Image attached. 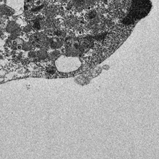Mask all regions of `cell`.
Masks as SVG:
<instances>
[{
    "label": "cell",
    "instance_id": "cell-1",
    "mask_svg": "<svg viewBox=\"0 0 159 159\" xmlns=\"http://www.w3.org/2000/svg\"><path fill=\"white\" fill-rule=\"evenodd\" d=\"M29 42L33 46L40 48H47L50 47V38L41 33H35L31 36Z\"/></svg>",
    "mask_w": 159,
    "mask_h": 159
},
{
    "label": "cell",
    "instance_id": "cell-2",
    "mask_svg": "<svg viewBox=\"0 0 159 159\" xmlns=\"http://www.w3.org/2000/svg\"><path fill=\"white\" fill-rule=\"evenodd\" d=\"M15 10L8 7L6 4L0 3V17H10L14 15Z\"/></svg>",
    "mask_w": 159,
    "mask_h": 159
},
{
    "label": "cell",
    "instance_id": "cell-3",
    "mask_svg": "<svg viewBox=\"0 0 159 159\" xmlns=\"http://www.w3.org/2000/svg\"><path fill=\"white\" fill-rule=\"evenodd\" d=\"M19 29H20V27L17 22H15V20H10V21L7 24L5 27V31L8 34L10 35Z\"/></svg>",
    "mask_w": 159,
    "mask_h": 159
},
{
    "label": "cell",
    "instance_id": "cell-4",
    "mask_svg": "<svg viewBox=\"0 0 159 159\" xmlns=\"http://www.w3.org/2000/svg\"><path fill=\"white\" fill-rule=\"evenodd\" d=\"M63 41L57 36L52 37L50 39V47L53 50L59 49L62 47Z\"/></svg>",
    "mask_w": 159,
    "mask_h": 159
},
{
    "label": "cell",
    "instance_id": "cell-5",
    "mask_svg": "<svg viewBox=\"0 0 159 159\" xmlns=\"http://www.w3.org/2000/svg\"><path fill=\"white\" fill-rule=\"evenodd\" d=\"M6 5L15 9V8L20 7L24 5V0H7Z\"/></svg>",
    "mask_w": 159,
    "mask_h": 159
},
{
    "label": "cell",
    "instance_id": "cell-6",
    "mask_svg": "<svg viewBox=\"0 0 159 159\" xmlns=\"http://www.w3.org/2000/svg\"><path fill=\"white\" fill-rule=\"evenodd\" d=\"M48 55V52L46 48H40L36 52V59L42 61L47 59Z\"/></svg>",
    "mask_w": 159,
    "mask_h": 159
},
{
    "label": "cell",
    "instance_id": "cell-7",
    "mask_svg": "<svg viewBox=\"0 0 159 159\" xmlns=\"http://www.w3.org/2000/svg\"><path fill=\"white\" fill-rule=\"evenodd\" d=\"M61 55V52L59 51L58 49L53 50L52 52H51L50 53H48L47 59L49 61H54L56 60Z\"/></svg>",
    "mask_w": 159,
    "mask_h": 159
},
{
    "label": "cell",
    "instance_id": "cell-8",
    "mask_svg": "<svg viewBox=\"0 0 159 159\" xmlns=\"http://www.w3.org/2000/svg\"><path fill=\"white\" fill-rule=\"evenodd\" d=\"M33 47H34V46L33 45V44L31 42H29V41H26V42H25L24 41L22 45V50L26 52H29L32 51Z\"/></svg>",
    "mask_w": 159,
    "mask_h": 159
},
{
    "label": "cell",
    "instance_id": "cell-9",
    "mask_svg": "<svg viewBox=\"0 0 159 159\" xmlns=\"http://www.w3.org/2000/svg\"><path fill=\"white\" fill-rule=\"evenodd\" d=\"M56 67L54 66H48L47 68V72L51 74H53L56 73Z\"/></svg>",
    "mask_w": 159,
    "mask_h": 159
},
{
    "label": "cell",
    "instance_id": "cell-10",
    "mask_svg": "<svg viewBox=\"0 0 159 159\" xmlns=\"http://www.w3.org/2000/svg\"><path fill=\"white\" fill-rule=\"evenodd\" d=\"M28 57L31 60L36 59V52L35 51H31L28 53Z\"/></svg>",
    "mask_w": 159,
    "mask_h": 159
},
{
    "label": "cell",
    "instance_id": "cell-11",
    "mask_svg": "<svg viewBox=\"0 0 159 159\" xmlns=\"http://www.w3.org/2000/svg\"><path fill=\"white\" fill-rule=\"evenodd\" d=\"M32 31V27L30 25H27V26H24L22 29V31L26 33H28L29 32H31Z\"/></svg>",
    "mask_w": 159,
    "mask_h": 159
},
{
    "label": "cell",
    "instance_id": "cell-12",
    "mask_svg": "<svg viewBox=\"0 0 159 159\" xmlns=\"http://www.w3.org/2000/svg\"><path fill=\"white\" fill-rule=\"evenodd\" d=\"M7 0H0V3L1 4H5Z\"/></svg>",
    "mask_w": 159,
    "mask_h": 159
}]
</instances>
